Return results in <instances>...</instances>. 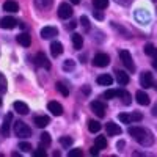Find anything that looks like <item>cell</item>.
<instances>
[{
    "mask_svg": "<svg viewBox=\"0 0 157 157\" xmlns=\"http://www.w3.org/2000/svg\"><path fill=\"white\" fill-rule=\"evenodd\" d=\"M127 132L130 137H134L135 141H138L141 146H151L154 143V135L149 132L148 129L140 127V126H130L127 129Z\"/></svg>",
    "mask_w": 157,
    "mask_h": 157,
    "instance_id": "6da1fadb",
    "label": "cell"
},
{
    "mask_svg": "<svg viewBox=\"0 0 157 157\" xmlns=\"http://www.w3.org/2000/svg\"><path fill=\"white\" fill-rule=\"evenodd\" d=\"M14 134L21 138H29V137H32V129L22 121H16L14 123Z\"/></svg>",
    "mask_w": 157,
    "mask_h": 157,
    "instance_id": "7a4b0ae2",
    "label": "cell"
},
{
    "mask_svg": "<svg viewBox=\"0 0 157 157\" xmlns=\"http://www.w3.org/2000/svg\"><path fill=\"white\" fill-rule=\"evenodd\" d=\"M120 60L123 61V64L127 68L129 72H134V71H135V64H134L132 55H130L127 50H120Z\"/></svg>",
    "mask_w": 157,
    "mask_h": 157,
    "instance_id": "3957f363",
    "label": "cell"
},
{
    "mask_svg": "<svg viewBox=\"0 0 157 157\" xmlns=\"http://www.w3.org/2000/svg\"><path fill=\"white\" fill-rule=\"evenodd\" d=\"M90 107H91V110H93V113L98 115L99 118H104V116H105L107 105H105L104 102H101V101H93V102L90 104Z\"/></svg>",
    "mask_w": 157,
    "mask_h": 157,
    "instance_id": "277c9868",
    "label": "cell"
},
{
    "mask_svg": "<svg viewBox=\"0 0 157 157\" xmlns=\"http://www.w3.org/2000/svg\"><path fill=\"white\" fill-rule=\"evenodd\" d=\"M109 63H110V57L107 54H98L93 58V64L96 68H105L109 66Z\"/></svg>",
    "mask_w": 157,
    "mask_h": 157,
    "instance_id": "5b68a950",
    "label": "cell"
},
{
    "mask_svg": "<svg viewBox=\"0 0 157 157\" xmlns=\"http://www.w3.org/2000/svg\"><path fill=\"white\" fill-rule=\"evenodd\" d=\"M72 6L69 5V3H61L60 6H58V17L60 19H69V17H72Z\"/></svg>",
    "mask_w": 157,
    "mask_h": 157,
    "instance_id": "8992f818",
    "label": "cell"
},
{
    "mask_svg": "<svg viewBox=\"0 0 157 157\" xmlns=\"http://www.w3.org/2000/svg\"><path fill=\"white\" fill-rule=\"evenodd\" d=\"M140 85L143 88H151L154 85V78H152V74L149 71L141 72V75H140Z\"/></svg>",
    "mask_w": 157,
    "mask_h": 157,
    "instance_id": "52a82bcc",
    "label": "cell"
},
{
    "mask_svg": "<svg viewBox=\"0 0 157 157\" xmlns=\"http://www.w3.org/2000/svg\"><path fill=\"white\" fill-rule=\"evenodd\" d=\"M47 109L54 116H61L63 115V105L60 102H57V101H50L47 104Z\"/></svg>",
    "mask_w": 157,
    "mask_h": 157,
    "instance_id": "ba28073f",
    "label": "cell"
},
{
    "mask_svg": "<svg viewBox=\"0 0 157 157\" xmlns=\"http://www.w3.org/2000/svg\"><path fill=\"white\" fill-rule=\"evenodd\" d=\"M35 64H36V66L44 68V69H50V61L47 60V57L43 54V52H38V55L35 58Z\"/></svg>",
    "mask_w": 157,
    "mask_h": 157,
    "instance_id": "9c48e42d",
    "label": "cell"
},
{
    "mask_svg": "<svg viewBox=\"0 0 157 157\" xmlns=\"http://www.w3.org/2000/svg\"><path fill=\"white\" fill-rule=\"evenodd\" d=\"M17 25V21L14 17H11V16H5L2 21H0V27L5 29V30H11V29H14Z\"/></svg>",
    "mask_w": 157,
    "mask_h": 157,
    "instance_id": "30bf717a",
    "label": "cell"
},
{
    "mask_svg": "<svg viewBox=\"0 0 157 157\" xmlns=\"http://www.w3.org/2000/svg\"><path fill=\"white\" fill-rule=\"evenodd\" d=\"M11 121H13V115H11V113L5 115L3 124H2V127H0V134H2V135H5V137L10 135V123H11Z\"/></svg>",
    "mask_w": 157,
    "mask_h": 157,
    "instance_id": "8fae6325",
    "label": "cell"
},
{
    "mask_svg": "<svg viewBox=\"0 0 157 157\" xmlns=\"http://www.w3.org/2000/svg\"><path fill=\"white\" fill-rule=\"evenodd\" d=\"M57 35H58L57 27H44V29H41V38H44V39L55 38Z\"/></svg>",
    "mask_w": 157,
    "mask_h": 157,
    "instance_id": "7c38bea8",
    "label": "cell"
},
{
    "mask_svg": "<svg viewBox=\"0 0 157 157\" xmlns=\"http://www.w3.org/2000/svg\"><path fill=\"white\" fill-rule=\"evenodd\" d=\"M33 123H35L36 127L44 129L46 126L50 124V118H49V116H35V118H33Z\"/></svg>",
    "mask_w": 157,
    "mask_h": 157,
    "instance_id": "4fadbf2b",
    "label": "cell"
},
{
    "mask_svg": "<svg viewBox=\"0 0 157 157\" xmlns=\"http://www.w3.org/2000/svg\"><path fill=\"white\" fill-rule=\"evenodd\" d=\"M13 107H14V110H16L19 115H29V112H30V109H29L27 104L21 102V101H16L14 104H13Z\"/></svg>",
    "mask_w": 157,
    "mask_h": 157,
    "instance_id": "5bb4252c",
    "label": "cell"
},
{
    "mask_svg": "<svg viewBox=\"0 0 157 157\" xmlns=\"http://www.w3.org/2000/svg\"><path fill=\"white\" fill-rule=\"evenodd\" d=\"M115 75H116V82L120 83L121 86H124V85L129 83V75H127V72L118 69V71H115Z\"/></svg>",
    "mask_w": 157,
    "mask_h": 157,
    "instance_id": "9a60e30c",
    "label": "cell"
},
{
    "mask_svg": "<svg viewBox=\"0 0 157 157\" xmlns=\"http://www.w3.org/2000/svg\"><path fill=\"white\" fill-rule=\"evenodd\" d=\"M105 129H107V134L112 137V135H120L123 130H121V127L118 126V124H115L113 121H110V123H107V126H105Z\"/></svg>",
    "mask_w": 157,
    "mask_h": 157,
    "instance_id": "2e32d148",
    "label": "cell"
},
{
    "mask_svg": "<svg viewBox=\"0 0 157 157\" xmlns=\"http://www.w3.org/2000/svg\"><path fill=\"white\" fill-rule=\"evenodd\" d=\"M16 41H17L21 46H24V47H30V44H32V36H30L29 33H21V35L16 38Z\"/></svg>",
    "mask_w": 157,
    "mask_h": 157,
    "instance_id": "e0dca14e",
    "label": "cell"
},
{
    "mask_svg": "<svg viewBox=\"0 0 157 157\" xmlns=\"http://www.w3.org/2000/svg\"><path fill=\"white\" fill-rule=\"evenodd\" d=\"M96 82L99 85H104V86H110L113 83V77L110 74H101L98 78H96Z\"/></svg>",
    "mask_w": 157,
    "mask_h": 157,
    "instance_id": "ac0fdd59",
    "label": "cell"
},
{
    "mask_svg": "<svg viewBox=\"0 0 157 157\" xmlns=\"http://www.w3.org/2000/svg\"><path fill=\"white\" fill-rule=\"evenodd\" d=\"M135 19L140 24H146V22H149V13L145 11V10H137L135 11Z\"/></svg>",
    "mask_w": 157,
    "mask_h": 157,
    "instance_id": "d6986e66",
    "label": "cell"
},
{
    "mask_svg": "<svg viewBox=\"0 0 157 157\" xmlns=\"http://www.w3.org/2000/svg\"><path fill=\"white\" fill-rule=\"evenodd\" d=\"M50 54H52V57H60L63 54V46L60 41H54L50 44Z\"/></svg>",
    "mask_w": 157,
    "mask_h": 157,
    "instance_id": "ffe728a7",
    "label": "cell"
},
{
    "mask_svg": "<svg viewBox=\"0 0 157 157\" xmlns=\"http://www.w3.org/2000/svg\"><path fill=\"white\" fill-rule=\"evenodd\" d=\"M135 99L140 105H149V96L145 93V91H137L135 94Z\"/></svg>",
    "mask_w": 157,
    "mask_h": 157,
    "instance_id": "44dd1931",
    "label": "cell"
},
{
    "mask_svg": "<svg viewBox=\"0 0 157 157\" xmlns=\"http://www.w3.org/2000/svg\"><path fill=\"white\" fill-rule=\"evenodd\" d=\"M3 10L8 11V13H17L19 5H17V2H14V0H6V2L3 3Z\"/></svg>",
    "mask_w": 157,
    "mask_h": 157,
    "instance_id": "7402d4cb",
    "label": "cell"
},
{
    "mask_svg": "<svg viewBox=\"0 0 157 157\" xmlns=\"http://www.w3.org/2000/svg\"><path fill=\"white\" fill-rule=\"evenodd\" d=\"M72 44H74V49H77V50H80L82 49V46H83V38H82V35L80 33H72Z\"/></svg>",
    "mask_w": 157,
    "mask_h": 157,
    "instance_id": "603a6c76",
    "label": "cell"
},
{
    "mask_svg": "<svg viewBox=\"0 0 157 157\" xmlns=\"http://www.w3.org/2000/svg\"><path fill=\"white\" fill-rule=\"evenodd\" d=\"M123 90H109L104 93V98L105 99H115V98H121Z\"/></svg>",
    "mask_w": 157,
    "mask_h": 157,
    "instance_id": "cb8c5ba5",
    "label": "cell"
},
{
    "mask_svg": "<svg viewBox=\"0 0 157 157\" xmlns=\"http://www.w3.org/2000/svg\"><path fill=\"white\" fill-rule=\"evenodd\" d=\"M101 123L99 121H96V120H91V121H88V130L90 132H93V134H98L99 130H101Z\"/></svg>",
    "mask_w": 157,
    "mask_h": 157,
    "instance_id": "d4e9b609",
    "label": "cell"
},
{
    "mask_svg": "<svg viewBox=\"0 0 157 157\" xmlns=\"http://www.w3.org/2000/svg\"><path fill=\"white\" fill-rule=\"evenodd\" d=\"M94 145H96L99 149H105V148H107V138H105V137H102V135L96 137V140H94Z\"/></svg>",
    "mask_w": 157,
    "mask_h": 157,
    "instance_id": "484cf974",
    "label": "cell"
},
{
    "mask_svg": "<svg viewBox=\"0 0 157 157\" xmlns=\"http://www.w3.org/2000/svg\"><path fill=\"white\" fill-rule=\"evenodd\" d=\"M145 54L149 55V57H152V58H155V57H157V49H155V46H154V44H146V46H145Z\"/></svg>",
    "mask_w": 157,
    "mask_h": 157,
    "instance_id": "4316f807",
    "label": "cell"
},
{
    "mask_svg": "<svg viewBox=\"0 0 157 157\" xmlns=\"http://www.w3.org/2000/svg\"><path fill=\"white\" fill-rule=\"evenodd\" d=\"M93 6L96 10H105L109 6V0H93Z\"/></svg>",
    "mask_w": 157,
    "mask_h": 157,
    "instance_id": "83f0119b",
    "label": "cell"
},
{
    "mask_svg": "<svg viewBox=\"0 0 157 157\" xmlns=\"http://www.w3.org/2000/svg\"><path fill=\"white\" fill-rule=\"evenodd\" d=\"M39 140H41V146H43V148L49 146L50 143H52V138H50V135H49L47 132H43V134H41V138H39Z\"/></svg>",
    "mask_w": 157,
    "mask_h": 157,
    "instance_id": "f1b7e54d",
    "label": "cell"
},
{
    "mask_svg": "<svg viewBox=\"0 0 157 157\" xmlns=\"http://www.w3.org/2000/svg\"><path fill=\"white\" fill-rule=\"evenodd\" d=\"M35 2L41 10H46V8H49L52 3H54V0H35Z\"/></svg>",
    "mask_w": 157,
    "mask_h": 157,
    "instance_id": "f546056e",
    "label": "cell"
},
{
    "mask_svg": "<svg viewBox=\"0 0 157 157\" xmlns=\"http://www.w3.org/2000/svg\"><path fill=\"white\" fill-rule=\"evenodd\" d=\"M55 86H57V91H58V93H61L64 98L69 96V90H68V86H64V85H63V83H60V82H58Z\"/></svg>",
    "mask_w": 157,
    "mask_h": 157,
    "instance_id": "4dcf8cb0",
    "label": "cell"
},
{
    "mask_svg": "<svg viewBox=\"0 0 157 157\" xmlns=\"http://www.w3.org/2000/svg\"><path fill=\"white\" fill-rule=\"evenodd\" d=\"M118 120H120L121 123H124V124H130V123H132V118H130V115H127V113H120V115H118Z\"/></svg>",
    "mask_w": 157,
    "mask_h": 157,
    "instance_id": "1f68e13d",
    "label": "cell"
},
{
    "mask_svg": "<svg viewBox=\"0 0 157 157\" xmlns=\"http://www.w3.org/2000/svg\"><path fill=\"white\" fill-rule=\"evenodd\" d=\"M121 101L124 102V105H130V102H132V98H130V94L127 93L126 90H123V94H121Z\"/></svg>",
    "mask_w": 157,
    "mask_h": 157,
    "instance_id": "d6a6232c",
    "label": "cell"
},
{
    "mask_svg": "<svg viewBox=\"0 0 157 157\" xmlns=\"http://www.w3.org/2000/svg\"><path fill=\"white\" fill-rule=\"evenodd\" d=\"M74 68H75V63L72 60H66L63 63V69L64 71H74Z\"/></svg>",
    "mask_w": 157,
    "mask_h": 157,
    "instance_id": "836d02e7",
    "label": "cell"
},
{
    "mask_svg": "<svg viewBox=\"0 0 157 157\" xmlns=\"http://www.w3.org/2000/svg\"><path fill=\"white\" fill-rule=\"evenodd\" d=\"M19 149L22 152H30L32 151V145H30V143H27V141H21L19 143Z\"/></svg>",
    "mask_w": 157,
    "mask_h": 157,
    "instance_id": "e575fe53",
    "label": "cell"
},
{
    "mask_svg": "<svg viewBox=\"0 0 157 157\" xmlns=\"http://www.w3.org/2000/svg\"><path fill=\"white\" fill-rule=\"evenodd\" d=\"M60 143H61L64 148H69L72 145V137H61L60 138Z\"/></svg>",
    "mask_w": 157,
    "mask_h": 157,
    "instance_id": "d590c367",
    "label": "cell"
},
{
    "mask_svg": "<svg viewBox=\"0 0 157 157\" xmlns=\"http://www.w3.org/2000/svg\"><path fill=\"white\" fill-rule=\"evenodd\" d=\"M80 24H82V27H83L85 30H90V19H88L86 16H82V17H80Z\"/></svg>",
    "mask_w": 157,
    "mask_h": 157,
    "instance_id": "8d00e7d4",
    "label": "cell"
},
{
    "mask_svg": "<svg viewBox=\"0 0 157 157\" xmlns=\"http://www.w3.org/2000/svg\"><path fill=\"white\" fill-rule=\"evenodd\" d=\"M68 155H69V157H82L83 152H82V149H71V151L68 152Z\"/></svg>",
    "mask_w": 157,
    "mask_h": 157,
    "instance_id": "74e56055",
    "label": "cell"
},
{
    "mask_svg": "<svg viewBox=\"0 0 157 157\" xmlns=\"http://www.w3.org/2000/svg\"><path fill=\"white\" fill-rule=\"evenodd\" d=\"M6 91V80H5V77L0 74V93H5Z\"/></svg>",
    "mask_w": 157,
    "mask_h": 157,
    "instance_id": "f35d334b",
    "label": "cell"
},
{
    "mask_svg": "<svg viewBox=\"0 0 157 157\" xmlns=\"http://www.w3.org/2000/svg\"><path fill=\"white\" fill-rule=\"evenodd\" d=\"M33 155H35V157H47V154H46V151L43 149V146L39 148V149H36V151L33 152Z\"/></svg>",
    "mask_w": 157,
    "mask_h": 157,
    "instance_id": "ab89813d",
    "label": "cell"
},
{
    "mask_svg": "<svg viewBox=\"0 0 157 157\" xmlns=\"http://www.w3.org/2000/svg\"><path fill=\"white\" fill-rule=\"evenodd\" d=\"M130 118H132V121H141L143 120V115L141 113H132V115H130Z\"/></svg>",
    "mask_w": 157,
    "mask_h": 157,
    "instance_id": "60d3db41",
    "label": "cell"
},
{
    "mask_svg": "<svg viewBox=\"0 0 157 157\" xmlns=\"http://www.w3.org/2000/svg\"><path fill=\"white\" fill-rule=\"evenodd\" d=\"M93 16H94L96 19H99V21H102V19H104V14H102V13H101L99 10H96V11L93 13Z\"/></svg>",
    "mask_w": 157,
    "mask_h": 157,
    "instance_id": "b9f144b4",
    "label": "cell"
},
{
    "mask_svg": "<svg viewBox=\"0 0 157 157\" xmlns=\"http://www.w3.org/2000/svg\"><path fill=\"white\" fill-rule=\"evenodd\" d=\"M116 3H120V5H124V6H127V5H130L132 3V0H115Z\"/></svg>",
    "mask_w": 157,
    "mask_h": 157,
    "instance_id": "7bdbcfd3",
    "label": "cell"
},
{
    "mask_svg": "<svg viewBox=\"0 0 157 157\" xmlns=\"http://www.w3.org/2000/svg\"><path fill=\"white\" fill-rule=\"evenodd\" d=\"M99 151H101V149H99V148H98V146L94 145L93 148L90 149V154H91V155H98V154H99Z\"/></svg>",
    "mask_w": 157,
    "mask_h": 157,
    "instance_id": "ee69618b",
    "label": "cell"
},
{
    "mask_svg": "<svg viewBox=\"0 0 157 157\" xmlns=\"http://www.w3.org/2000/svg\"><path fill=\"white\" fill-rule=\"evenodd\" d=\"M75 25H77V24L72 21V22H69V24L66 25V29H68V30H71V29H75Z\"/></svg>",
    "mask_w": 157,
    "mask_h": 157,
    "instance_id": "f6af8a7d",
    "label": "cell"
},
{
    "mask_svg": "<svg viewBox=\"0 0 157 157\" xmlns=\"http://www.w3.org/2000/svg\"><path fill=\"white\" fill-rule=\"evenodd\" d=\"M151 63H152V68L157 71V57H155V58H152V61H151Z\"/></svg>",
    "mask_w": 157,
    "mask_h": 157,
    "instance_id": "bcb514c9",
    "label": "cell"
},
{
    "mask_svg": "<svg viewBox=\"0 0 157 157\" xmlns=\"http://www.w3.org/2000/svg\"><path fill=\"white\" fill-rule=\"evenodd\" d=\"M152 115H154V116H157V102L152 105Z\"/></svg>",
    "mask_w": 157,
    "mask_h": 157,
    "instance_id": "7dc6e473",
    "label": "cell"
},
{
    "mask_svg": "<svg viewBox=\"0 0 157 157\" xmlns=\"http://www.w3.org/2000/svg\"><path fill=\"white\" fill-rule=\"evenodd\" d=\"M116 146L120 148V149H121V148H124V141H118V145H116Z\"/></svg>",
    "mask_w": 157,
    "mask_h": 157,
    "instance_id": "c3c4849f",
    "label": "cell"
},
{
    "mask_svg": "<svg viewBox=\"0 0 157 157\" xmlns=\"http://www.w3.org/2000/svg\"><path fill=\"white\" fill-rule=\"evenodd\" d=\"M69 2H72L74 5H78V3H80V0H69Z\"/></svg>",
    "mask_w": 157,
    "mask_h": 157,
    "instance_id": "681fc988",
    "label": "cell"
},
{
    "mask_svg": "<svg viewBox=\"0 0 157 157\" xmlns=\"http://www.w3.org/2000/svg\"><path fill=\"white\" fill-rule=\"evenodd\" d=\"M0 104H2V99H0Z\"/></svg>",
    "mask_w": 157,
    "mask_h": 157,
    "instance_id": "f907efd6",
    "label": "cell"
}]
</instances>
